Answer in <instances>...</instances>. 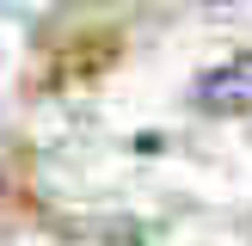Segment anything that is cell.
<instances>
[{"label": "cell", "mask_w": 252, "mask_h": 246, "mask_svg": "<svg viewBox=\"0 0 252 246\" xmlns=\"http://www.w3.org/2000/svg\"><path fill=\"white\" fill-rule=\"evenodd\" d=\"M197 105L216 111V117H252V56L216 62L209 74H197Z\"/></svg>", "instance_id": "obj_1"}]
</instances>
